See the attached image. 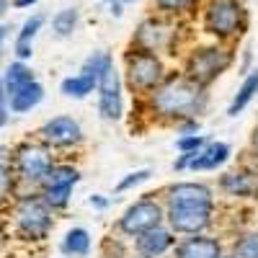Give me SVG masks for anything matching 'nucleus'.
Listing matches in <instances>:
<instances>
[{
    "label": "nucleus",
    "mask_w": 258,
    "mask_h": 258,
    "mask_svg": "<svg viewBox=\"0 0 258 258\" xmlns=\"http://www.w3.org/2000/svg\"><path fill=\"white\" fill-rule=\"evenodd\" d=\"M96 91H98V111H101V116L109 119V121H119L121 114H124V101H121V78H119L114 64H109V68L101 73Z\"/></svg>",
    "instance_id": "9d476101"
},
{
    "label": "nucleus",
    "mask_w": 258,
    "mask_h": 258,
    "mask_svg": "<svg viewBox=\"0 0 258 258\" xmlns=\"http://www.w3.org/2000/svg\"><path fill=\"white\" fill-rule=\"evenodd\" d=\"M0 165H11V150L6 145H0Z\"/></svg>",
    "instance_id": "473e14b6"
},
{
    "label": "nucleus",
    "mask_w": 258,
    "mask_h": 258,
    "mask_svg": "<svg viewBox=\"0 0 258 258\" xmlns=\"http://www.w3.org/2000/svg\"><path fill=\"white\" fill-rule=\"evenodd\" d=\"M230 158V145L227 142H207L199 153H194L188 160V170H214L225 165Z\"/></svg>",
    "instance_id": "dca6fc26"
},
{
    "label": "nucleus",
    "mask_w": 258,
    "mask_h": 258,
    "mask_svg": "<svg viewBox=\"0 0 258 258\" xmlns=\"http://www.w3.org/2000/svg\"><path fill=\"white\" fill-rule=\"evenodd\" d=\"M96 80L91 78H85V75H70V78H64L59 83V91L68 96V98H85V96H91L96 91Z\"/></svg>",
    "instance_id": "412c9836"
},
{
    "label": "nucleus",
    "mask_w": 258,
    "mask_h": 258,
    "mask_svg": "<svg viewBox=\"0 0 258 258\" xmlns=\"http://www.w3.org/2000/svg\"><path fill=\"white\" fill-rule=\"evenodd\" d=\"M41 98H44V88H41V83H29L24 85V88H18L16 93L8 96V106L13 114H26L31 109H36V106L41 103Z\"/></svg>",
    "instance_id": "f3484780"
},
{
    "label": "nucleus",
    "mask_w": 258,
    "mask_h": 258,
    "mask_svg": "<svg viewBox=\"0 0 258 258\" xmlns=\"http://www.w3.org/2000/svg\"><path fill=\"white\" fill-rule=\"evenodd\" d=\"M163 222H165V204L158 199H140L119 217L116 227L126 238H137V235L153 230Z\"/></svg>",
    "instance_id": "0eeeda50"
},
{
    "label": "nucleus",
    "mask_w": 258,
    "mask_h": 258,
    "mask_svg": "<svg viewBox=\"0 0 258 258\" xmlns=\"http://www.w3.org/2000/svg\"><path fill=\"white\" fill-rule=\"evenodd\" d=\"M78 21H80V13L78 8H62L52 16V31L59 36V39H68L75 34L78 29Z\"/></svg>",
    "instance_id": "4be33fe9"
},
{
    "label": "nucleus",
    "mask_w": 258,
    "mask_h": 258,
    "mask_svg": "<svg viewBox=\"0 0 258 258\" xmlns=\"http://www.w3.org/2000/svg\"><path fill=\"white\" fill-rule=\"evenodd\" d=\"M230 64H232V49H227L222 44L197 47V49H191L188 57H186L183 75L204 88V85H209L212 80H217Z\"/></svg>",
    "instance_id": "7ed1b4c3"
},
{
    "label": "nucleus",
    "mask_w": 258,
    "mask_h": 258,
    "mask_svg": "<svg viewBox=\"0 0 258 258\" xmlns=\"http://www.w3.org/2000/svg\"><path fill=\"white\" fill-rule=\"evenodd\" d=\"M39 140L47 147H75L83 142V126L73 116H54L41 124Z\"/></svg>",
    "instance_id": "9b49d317"
},
{
    "label": "nucleus",
    "mask_w": 258,
    "mask_h": 258,
    "mask_svg": "<svg viewBox=\"0 0 258 258\" xmlns=\"http://www.w3.org/2000/svg\"><path fill=\"white\" fill-rule=\"evenodd\" d=\"M88 204H91V207H96V209H106V207H109V199L101 197V194H93V197L88 199Z\"/></svg>",
    "instance_id": "2f4dec72"
},
{
    "label": "nucleus",
    "mask_w": 258,
    "mask_h": 258,
    "mask_svg": "<svg viewBox=\"0 0 258 258\" xmlns=\"http://www.w3.org/2000/svg\"><path fill=\"white\" fill-rule=\"evenodd\" d=\"M207 145V140L202 135H183L176 140V147L181 150V153H199V150Z\"/></svg>",
    "instance_id": "cd10ccee"
},
{
    "label": "nucleus",
    "mask_w": 258,
    "mask_h": 258,
    "mask_svg": "<svg viewBox=\"0 0 258 258\" xmlns=\"http://www.w3.org/2000/svg\"><path fill=\"white\" fill-rule=\"evenodd\" d=\"M176 36H178V24H173L168 16L158 13V16L145 18L142 24L137 26V31L132 36V44H135V49L160 54V52H170V49H173Z\"/></svg>",
    "instance_id": "39448f33"
},
{
    "label": "nucleus",
    "mask_w": 258,
    "mask_h": 258,
    "mask_svg": "<svg viewBox=\"0 0 258 258\" xmlns=\"http://www.w3.org/2000/svg\"><path fill=\"white\" fill-rule=\"evenodd\" d=\"M173 258H220L225 250H222V243L212 235H188L181 243L173 245Z\"/></svg>",
    "instance_id": "4468645a"
},
{
    "label": "nucleus",
    "mask_w": 258,
    "mask_h": 258,
    "mask_svg": "<svg viewBox=\"0 0 258 258\" xmlns=\"http://www.w3.org/2000/svg\"><path fill=\"white\" fill-rule=\"evenodd\" d=\"M119 3H135V0H119Z\"/></svg>",
    "instance_id": "ea45409f"
},
{
    "label": "nucleus",
    "mask_w": 258,
    "mask_h": 258,
    "mask_svg": "<svg viewBox=\"0 0 258 258\" xmlns=\"http://www.w3.org/2000/svg\"><path fill=\"white\" fill-rule=\"evenodd\" d=\"M165 80V64L160 54L132 49L126 54V83L140 96H150Z\"/></svg>",
    "instance_id": "20e7f679"
},
{
    "label": "nucleus",
    "mask_w": 258,
    "mask_h": 258,
    "mask_svg": "<svg viewBox=\"0 0 258 258\" xmlns=\"http://www.w3.org/2000/svg\"><path fill=\"white\" fill-rule=\"evenodd\" d=\"M165 222L176 235H204L214 222V207H165Z\"/></svg>",
    "instance_id": "1a4fd4ad"
},
{
    "label": "nucleus",
    "mask_w": 258,
    "mask_h": 258,
    "mask_svg": "<svg viewBox=\"0 0 258 258\" xmlns=\"http://www.w3.org/2000/svg\"><path fill=\"white\" fill-rule=\"evenodd\" d=\"M3 80V93L6 96H11V93H16L18 88H24V85H29V83H34L36 78H34V70L29 68L26 62H11V68L6 70V75L0 78Z\"/></svg>",
    "instance_id": "a211bd4d"
},
{
    "label": "nucleus",
    "mask_w": 258,
    "mask_h": 258,
    "mask_svg": "<svg viewBox=\"0 0 258 258\" xmlns=\"http://www.w3.org/2000/svg\"><path fill=\"white\" fill-rule=\"evenodd\" d=\"M109 3H114V0H109Z\"/></svg>",
    "instance_id": "79ce46f5"
},
{
    "label": "nucleus",
    "mask_w": 258,
    "mask_h": 258,
    "mask_svg": "<svg viewBox=\"0 0 258 258\" xmlns=\"http://www.w3.org/2000/svg\"><path fill=\"white\" fill-rule=\"evenodd\" d=\"M13 178H16V173L11 170V165H0V204H3V202L11 197Z\"/></svg>",
    "instance_id": "c85d7f7f"
},
{
    "label": "nucleus",
    "mask_w": 258,
    "mask_h": 258,
    "mask_svg": "<svg viewBox=\"0 0 258 258\" xmlns=\"http://www.w3.org/2000/svg\"><path fill=\"white\" fill-rule=\"evenodd\" d=\"M165 207H214V194L207 183L181 181L165 188Z\"/></svg>",
    "instance_id": "f8f14e48"
},
{
    "label": "nucleus",
    "mask_w": 258,
    "mask_h": 258,
    "mask_svg": "<svg viewBox=\"0 0 258 258\" xmlns=\"http://www.w3.org/2000/svg\"><path fill=\"white\" fill-rule=\"evenodd\" d=\"M109 64H114V57H111L109 52H93L88 59L83 62L80 75H85V78H91V80H96V83H98L101 73H103L106 68H109Z\"/></svg>",
    "instance_id": "5701e85b"
},
{
    "label": "nucleus",
    "mask_w": 258,
    "mask_h": 258,
    "mask_svg": "<svg viewBox=\"0 0 258 258\" xmlns=\"http://www.w3.org/2000/svg\"><path fill=\"white\" fill-rule=\"evenodd\" d=\"M255 93H258V68L250 70V73L245 75V80L240 83V88H238V93H235V98H232V103H230L227 114H230V116H238V114L245 109V106L255 98Z\"/></svg>",
    "instance_id": "6ab92c4d"
},
{
    "label": "nucleus",
    "mask_w": 258,
    "mask_h": 258,
    "mask_svg": "<svg viewBox=\"0 0 258 258\" xmlns=\"http://www.w3.org/2000/svg\"><path fill=\"white\" fill-rule=\"evenodd\" d=\"M121 13H124V11H121V3H119V0H114V3H111V16H116V18H119Z\"/></svg>",
    "instance_id": "f704fd0d"
},
{
    "label": "nucleus",
    "mask_w": 258,
    "mask_h": 258,
    "mask_svg": "<svg viewBox=\"0 0 258 258\" xmlns=\"http://www.w3.org/2000/svg\"><path fill=\"white\" fill-rule=\"evenodd\" d=\"M204 31L220 41L240 36L248 24V11L243 0H207L202 8Z\"/></svg>",
    "instance_id": "f03ea898"
},
{
    "label": "nucleus",
    "mask_w": 258,
    "mask_h": 258,
    "mask_svg": "<svg viewBox=\"0 0 258 258\" xmlns=\"http://www.w3.org/2000/svg\"><path fill=\"white\" fill-rule=\"evenodd\" d=\"M8 6H11V0H0V18L6 16V11H8Z\"/></svg>",
    "instance_id": "c9c22d12"
},
{
    "label": "nucleus",
    "mask_w": 258,
    "mask_h": 258,
    "mask_svg": "<svg viewBox=\"0 0 258 258\" xmlns=\"http://www.w3.org/2000/svg\"><path fill=\"white\" fill-rule=\"evenodd\" d=\"M173 245H176V232L165 225H158L153 230L137 235V240H135L137 258H163L165 253L173 250Z\"/></svg>",
    "instance_id": "ddd939ff"
},
{
    "label": "nucleus",
    "mask_w": 258,
    "mask_h": 258,
    "mask_svg": "<svg viewBox=\"0 0 258 258\" xmlns=\"http://www.w3.org/2000/svg\"><path fill=\"white\" fill-rule=\"evenodd\" d=\"M220 258H232V255H230V253H222V255H220Z\"/></svg>",
    "instance_id": "58836bf2"
},
{
    "label": "nucleus",
    "mask_w": 258,
    "mask_h": 258,
    "mask_svg": "<svg viewBox=\"0 0 258 258\" xmlns=\"http://www.w3.org/2000/svg\"><path fill=\"white\" fill-rule=\"evenodd\" d=\"M0 93H3V80H0Z\"/></svg>",
    "instance_id": "a19ab883"
},
{
    "label": "nucleus",
    "mask_w": 258,
    "mask_h": 258,
    "mask_svg": "<svg viewBox=\"0 0 258 258\" xmlns=\"http://www.w3.org/2000/svg\"><path fill=\"white\" fill-rule=\"evenodd\" d=\"M31 54H34V44H31V41H16V59L18 62L31 59Z\"/></svg>",
    "instance_id": "c756f323"
},
{
    "label": "nucleus",
    "mask_w": 258,
    "mask_h": 258,
    "mask_svg": "<svg viewBox=\"0 0 258 258\" xmlns=\"http://www.w3.org/2000/svg\"><path fill=\"white\" fill-rule=\"evenodd\" d=\"M41 26H44V16L34 13L31 18H26L24 24H21V31H18L16 41H34V36L41 31Z\"/></svg>",
    "instance_id": "a878e982"
},
{
    "label": "nucleus",
    "mask_w": 258,
    "mask_h": 258,
    "mask_svg": "<svg viewBox=\"0 0 258 258\" xmlns=\"http://www.w3.org/2000/svg\"><path fill=\"white\" fill-rule=\"evenodd\" d=\"M8 36V26H0V47H3V41Z\"/></svg>",
    "instance_id": "e433bc0d"
},
{
    "label": "nucleus",
    "mask_w": 258,
    "mask_h": 258,
    "mask_svg": "<svg viewBox=\"0 0 258 258\" xmlns=\"http://www.w3.org/2000/svg\"><path fill=\"white\" fill-rule=\"evenodd\" d=\"M52 155L49 147L41 142H26L16 150L13 158V173L24 181V183H41L44 176L49 173L52 168Z\"/></svg>",
    "instance_id": "6e6552de"
},
{
    "label": "nucleus",
    "mask_w": 258,
    "mask_h": 258,
    "mask_svg": "<svg viewBox=\"0 0 258 258\" xmlns=\"http://www.w3.org/2000/svg\"><path fill=\"white\" fill-rule=\"evenodd\" d=\"M91 250V232L85 227H73L62 238V253L68 255H88Z\"/></svg>",
    "instance_id": "aec40b11"
},
{
    "label": "nucleus",
    "mask_w": 258,
    "mask_h": 258,
    "mask_svg": "<svg viewBox=\"0 0 258 258\" xmlns=\"http://www.w3.org/2000/svg\"><path fill=\"white\" fill-rule=\"evenodd\" d=\"M232 258H258V230L240 235L238 240L232 243Z\"/></svg>",
    "instance_id": "b1692460"
},
{
    "label": "nucleus",
    "mask_w": 258,
    "mask_h": 258,
    "mask_svg": "<svg viewBox=\"0 0 258 258\" xmlns=\"http://www.w3.org/2000/svg\"><path fill=\"white\" fill-rule=\"evenodd\" d=\"M8 121V96L0 93V126H6Z\"/></svg>",
    "instance_id": "7c9ffc66"
},
{
    "label": "nucleus",
    "mask_w": 258,
    "mask_h": 258,
    "mask_svg": "<svg viewBox=\"0 0 258 258\" xmlns=\"http://www.w3.org/2000/svg\"><path fill=\"white\" fill-rule=\"evenodd\" d=\"M207 106V93L202 85L186 75H170L150 93V109L160 119H191Z\"/></svg>",
    "instance_id": "f257e3e1"
},
{
    "label": "nucleus",
    "mask_w": 258,
    "mask_h": 258,
    "mask_svg": "<svg viewBox=\"0 0 258 258\" xmlns=\"http://www.w3.org/2000/svg\"><path fill=\"white\" fill-rule=\"evenodd\" d=\"M253 145L258 147V129H255V132H253Z\"/></svg>",
    "instance_id": "4c0bfd02"
},
{
    "label": "nucleus",
    "mask_w": 258,
    "mask_h": 258,
    "mask_svg": "<svg viewBox=\"0 0 258 258\" xmlns=\"http://www.w3.org/2000/svg\"><path fill=\"white\" fill-rule=\"evenodd\" d=\"M150 176H153V170H150V168H140V170H135V173H126V176L116 183V194L129 191V188H135V186H140V183L150 181Z\"/></svg>",
    "instance_id": "bb28decb"
},
{
    "label": "nucleus",
    "mask_w": 258,
    "mask_h": 258,
    "mask_svg": "<svg viewBox=\"0 0 258 258\" xmlns=\"http://www.w3.org/2000/svg\"><path fill=\"white\" fill-rule=\"evenodd\" d=\"M199 0H155V8L160 16H181V13H191L197 11Z\"/></svg>",
    "instance_id": "393cba45"
},
{
    "label": "nucleus",
    "mask_w": 258,
    "mask_h": 258,
    "mask_svg": "<svg viewBox=\"0 0 258 258\" xmlns=\"http://www.w3.org/2000/svg\"><path fill=\"white\" fill-rule=\"evenodd\" d=\"M39 0H11V6L13 8H31V6H36Z\"/></svg>",
    "instance_id": "72a5a7b5"
},
{
    "label": "nucleus",
    "mask_w": 258,
    "mask_h": 258,
    "mask_svg": "<svg viewBox=\"0 0 258 258\" xmlns=\"http://www.w3.org/2000/svg\"><path fill=\"white\" fill-rule=\"evenodd\" d=\"M16 227L29 240H44L52 230V209L41 197H24L16 207Z\"/></svg>",
    "instance_id": "423d86ee"
},
{
    "label": "nucleus",
    "mask_w": 258,
    "mask_h": 258,
    "mask_svg": "<svg viewBox=\"0 0 258 258\" xmlns=\"http://www.w3.org/2000/svg\"><path fill=\"white\" fill-rule=\"evenodd\" d=\"M220 188L227 197H258V170H227Z\"/></svg>",
    "instance_id": "2eb2a0df"
}]
</instances>
